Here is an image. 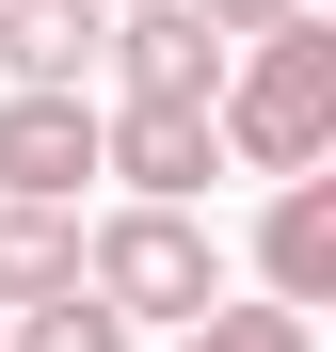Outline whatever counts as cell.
Masks as SVG:
<instances>
[{
    "label": "cell",
    "mask_w": 336,
    "mask_h": 352,
    "mask_svg": "<svg viewBox=\"0 0 336 352\" xmlns=\"http://www.w3.org/2000/svg\"><path fill=\"white\" fill-rule=\"evenodd\" d=\"M208 129H224V160L240 176H320L336 160V16H289V32H256L240 65H224V96H208Z\"/></svg>",
    "instance_id": "cell-1"
},
{
    "label": "cell",
    "mask_w": 336,
    "mask_h": 352,
    "mask_svg": "<svg viewBox=\"0 0 336 352\" xmlns=\"http://www.w3.org/2000/svg\"><path fill=\"white\" fill-rule=\"evenodd\" d=\"M80 305H112L128 336H144V320L192 336V320L224 305V241H208V208H112L96 241H80Z\"/></svg>",
    "instance_id": "cell-2"
},
{
    "label": "cell",
    "mask_w": 336,
    "mask_h": 352,
    "mask_svg": "<svg viewBox=\"0 0 336 352\" xmlns=\"http://www.w3.org/2000/svg\"><path fill=\"white\" fill-rule=\"evenodd\" d=\"M96 176V96H0V208H65Z\"/></svg>",
    "instance_id": "cell-3"
},
{
    "label": "cell",
    "mask_w": 336,
    "mask_h": 352,
    "mask_svg": "<svg viewBox=\"0 0 336 352\" xmlns=\"http://www.w3.org/2000/svg\"><path fill=\"white\" fill-rule=\"evenodd\" d=\"M96 176H128V208H192L224 176V129H208V112H128V96H112L96 112Z\"/></svg>",
    "instance_id": "cell-4"
},
{
    "label": "cell",
    "mask_w": 336,
    "mask_h": 352,
    "mask_svg": "<svg viewBox=\"0 0 336 352\" xmlns=\"http://www.w3.org/2000/svg\"><path fill=\"white\" fill-rule=\"evenodd\" d=\"M96 65H112V96H128V112H208V96H224V48L177 16V0L112 16V48H96Z\"/></svg>",
    "instance_id": "cell-5"
},
{
    "label": "cell",
    "mask_w": 336,
    "mask_h": 352,
    "mask_svg": "<svg viewBox=\"0 0 336 352\" xmlns=\"http://www.w3.org/2000/svg\"><path fill=\"white\" fill-rule=\"evenodd\" d=\"M96 48H112L96 0H0V80H16V96H80Z\"/></svg>",
    "instance_id": "cell-6"
},
{
    "label": "cell",
    "mask_w": 336,
    "mask_h": 352,
    "mask_svg": "<svg viewBox=\"0 0 336 352\" xmlns=\"http://www.w3.org/2000/svg\"><path fill=\"white\" fill-rule=\"evenodd\" d=\"M256 272H272V305H336V176H289L272 192V224H256Z\"/></svg>",
    "instance_id": "cell-7"
},
{
    "label": "cell",
    "mask_w": 336,
    "mask_h": 352,
    "mask_svg": "<svg viewBox=\"0 0 336 352\" xmlns=\"http://www.w3.org/2000/svg\"><path fill=\"white\" fill-rule=\"evenodd\" d=\"M32 305H80V224L65 208H0V320Z\"/></svg>",
    "instance_id": "cell-8"
},
{
    "label": "cell",
    "mask_w": 336,
    "mask_h": 352,
    "mask_svg": "<svg viewBox=\"0 0 336 352\" xmlns=\"http://www.w3.org/2000/svg\"><path fill=\"white\" fill-rule=\"evenodd\" d=\"M177 352H320V336H304L289 305H208V320H192Z\"/></svg>",
    "instance_id": "cell-9"
},
{
    "label": "cell",
    "mask_w": 336,
    "mask_h": 352,
    "mask_svg": "<svg viewBox=\"0 0 336 352\" xmlns=\"http://www.w3.org/2000/svg\"><path fill=\"white\" fill-rule=\"evenodd\" d=\"M0 352H128V320H112V305H32Z\"/></svg>",
    "instance_id": "cell-10"
},
{
    "label": "cell",
    "mask_w": 336,
    "mask_h": 352,
    "mask_svg": "<svg viewBox=\"0 0 336 352\" xmlns=\"http://www.w3.org/2000/svg\"><path fill=\"white\" fill-rule=\"evenodd\" d=\"M177 16H192L208 48H256V32H289V16H304V0H177Z\"/></svg>",
    "instance_id": "cell-11"
},
{
    "label": "cell",
    "mask_w": 336,
    "mask_h": 352,
    "mask_svg": "<svg viewBox=\"0 0 336 352\" xmlns=\"http://www.w3.org/2000/svg\"><path fill=\"white\" fill-rule=\"evenodd\" d=\"M96 16H144V0H96Z\"/></svg>",
    "instance_id": "cell-12"
}]
</instances>
